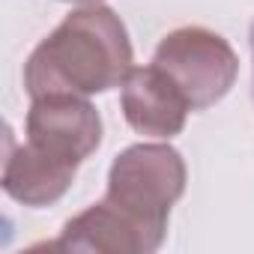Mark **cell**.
Masks as SVG:
<instances>
[{
	"instance_id": "1",
	"label": "cell",
	"mask_w": 254,
	"mask_h": 254,
	"mask_svg": "<svg viewBox=\"0 0 254 254\" xmlns=\"http://www.w3.org/2000/svg\"><path fill=\"white\" fill-rule=\"evenodd\" d=\"M132 66V42L123 18L99 3L66 15L45 36L27 66L24 90L39 96H93L123 87Z\"/></svg>"
},
{
	"instance_id": "2",
	"label": "cell",
	"mask_w": 254,
	"mask_h": 254,
	"mask_svg": "<svg viewBox=\"0 0 254 254\" xmlns=\"http://www.w3.org/2000/svg\"><path fill=\"white\" fill-rule=\"evenodd\" d=\"M186 162L171 144H135L108 171L105 200L165 242L171 206L186 191Z\"/></svg>"
},
{
	"instance_id": "3",
	"label": "cell",
	"mask_w": 254,
	"mask_h": 254,
	"mask_svg": "<svg viewBox=\"0 0 254 254\" xmlns=\"http://www.w3.org/2000/svg\"><path fill=\"white\" fill-rule=\"evenodd\" d=\"M153 63L183 90L191 111H206L221 102L239 75V57L230 42L206 27H180L168 33Z\"/></svg>"
},
{
	"instance_id": "4",
	"label": "cell",
	"mask_w": 254,
	"mask_h": 254,
	"mask_svg": "<svg viewBox=\"0 0 254 254\" xmlns=\"http://www.w3.org/2000/svg\"><path fill=\"white\" fill-rule=\"evenodd\" d=\"M27 144L78 168L102 144V117L87 96H39L27 111Z\"/></svg>"
},
{
	"instance_id": "5",
	"label": "cell",
	"mask_w": 254,
	"mask_h": 254,
	"mask_svg": "<svg viewBox=\"0 0 254 254\" xmlns=\"http://www.w3.org/2000/svg\"><path fill=\"white\" fill-rule=\"evenodd\" d=\"M120 105H123L126 123L138 135H150V138L180 135L186 129V117L191 111L183 90L156 63L138 66L126 75L123 90H120Z\"/></svg>"
},
{
	"instance_id": "6",
	"label": "cell",
	"mask_w": 254,
	"mask_h": 254,
	"mask_svg": "<svg viewBox=\"0 0 254 254\" xmlns=\"http://www.w3.org/2000/svg\"><path fill=\"white\" fill-rule=\"evenodd\" d=\"M162 245L150 230L120 212L105 197L75 218H69L60 236L51 242L57 251H87V254H153Z\"/></svg>"
},
{
	"instance_id": "7",
	"label": "cell",
	"mask_w": 254,
	"mask_h": 254,
	"mask_svg": "<svg viewBox=\"0 0 254 254\" xmlns=\"http://www.w3.org/2000/svg\"><path fill=\"white\" fill-rule=\"evenodd\" d=\"M75 174V165L36 150L33 144H21L6 156L3 191L24 206H51L69 191Z\"/></svg>"
},
{
	"instance_id": "8",
	"label": "cell",
	"mask_w": 254,
	"mask_h": 254,
	"mask_svg": "<svg viewBox=\"0 0 254 254\" xmlns=\"http://www.w3.org/2000/svg\"><path fill=\"white\" fill-rule=\"evenodd\" d=\"M66 3H84V6H90V3H99V0H66Z\"/></svg>"
},
{
	"instance_id": "9",
	"label": "cell",
	"mask_w": 254,
	"mask_h": 254,
	"mask_svg": "<svg viewBox=\"0 0 254 254\" xmlns=\"http://www.w3.org/2000/svg\"><path fill=\"white\" fill-rule=\"evenodd\" d=\"M251 51H254V21H251Z\"/></svg>"
}]
</instances>
